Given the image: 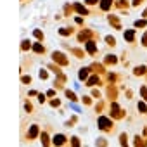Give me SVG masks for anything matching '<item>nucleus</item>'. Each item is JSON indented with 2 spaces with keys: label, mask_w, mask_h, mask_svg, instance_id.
Segmentation results:
<instances>
[{
  "label": "nucleus",
  "mask_w": 147,
  "mask_h": 147,
  "mask_svg": "<svg viewBox=\"0 0 147 147\" xmlns=\"http://www.w3.org/2000/svg\"><path fill=\"white\" fill-rule=\"evenodd\" d=\"M92 95H94V97H99V99H100V92H99V90H94V92H92Z\"/></svg>",
  "instance_id": "nucleus-38"
},
{
  "label": "nucleus",
  "mask_w": 147,
  "mask_h": 147,
  "mask_svg": "<svg viewBox=\"0 0 147 147\" xmlns=\"http://www.w3.org/2000/svg\"><path fill=\"white\" fill-rule=\"evenodd\" d=\"M24 109H26V111H28V113H30V114H31V113H33V106H31V104H30V102H24Z\"/></svg>",
  "instance_id": "nucleus-30"
},
{
  "label": "nucleus",
  "mask_w": 147,
  "mask_h": 147,
  "mask_svg": "<svg viewBox=\"0 0 147 147\" xmlns=\"http://www.w3.org/2000/svg\"><path fill=\"white\" fill-rule=\"evenodd\" d=\"M50 106H52V107H57V106H61V100H59V99H57V100L54 99V100H50Z\"/></svg>",
  "instance_id": "nucleus-34"
},
{
  "label": "nucleus",
  "mask_w": 147,
  "mask_h": 147,
  "mask_svg": "<svg viewBox=\"0 0 147 147\" xmlns=\"http://www.w3.org/2000/svg\"><path fill=\"white\" fill-rule=\"evenodd\" d=\"M97 125H99V130H102V131H114L113 121H111L109 118H106V116H100V118L97 119Z\"/></svg>",
  "instance_id": "nucleus-1"
},
{
  "label": "nucleus",
  "mask_w": 147,
  "mask_h": 147,
  "mask_svg": "<svg viewBox=\"0 0 147 147\" xmlns=\"http://www.w3.org/2000/svg\"><path fill=\"white\" fill-rule=\"evenodd\" d=\"M125 40L130 43H135V30H126L125 31Z\"/></svg>",
  "instance_id": "nucleus-7"
},
{
  "label": "nucleus",
  "mask_w": 147,
  "mask_h": 147,
  "mask_svg": "<svg viewBox=\"0 0 147 147\" xmlns=\"http://www.w3.org/2000/svg\"><path fill=\"white\" fill-rule=\"evenodd\" d=\"M142 16H144V18H145V19H147V9H145V11H144V14H142Z\"/></svg>",
  "instance_id": "nucleus-40"
},
{
  "label": "nucleus",
  "mask_w": 147,
  "mask_h": 147,
  "mask_svg": "<svg viewBox=\"0 0 147 147\" xmlns=\"http://www.w3.org/2000/svg\"><path fill=\"white\" fill-rule=\"evenodd\" d=\"M95 145H97V147H107V140H106V138H97Z\"/></svg>",
  "instance_id": "nucleus-25"
},
{
  "label": "nucleus",
  "mask_w": 147,
  "mask_h": 147,
  "mask_svg": "<svg viewBox=\"0 0 147 147\" xmlns=\"http://www.w3.org/2000/svg\"><path fill=\"white\" fill-rule=\"evenodd\" d=\"M106 43H107V47H116V38L114 36H106Z\"/></svg>",
  "instance_id": "nucleus-22"
},
{
  "label": "nucleus",
  "mask_w": 147,
  "mask_h": 147,
  "mask_svg": "<svg viewBox=\"0 0 147 147\" xmlns=\"http://www.w3.org/2000/svg\"><path fill=\"white\" fill-rule=\"evenodd\" d=\"M113 7V0H100V11H109Z\"/></svg>",
  "instance_id": "nucleus-11"
},
{
  "label": "nucleus",
  "mask_w": 147,
  "mask_h": 147,
  "mask_svg": "<svg viewBox=\"0 0 147 147\" xmlns=\"http://www.w3.org/2000/svg\"><path fill=\"white\" fill-rule=\"evenodd\" d=\"M147 26V21L145 19H138V21H135V28H145Z\"/></svg>",
  "instance_id": "nucleus-24"
},
{
  "label": "nucleus",
  "mask_w": 147,
  "mask_h": 147,
  "mask_svg": "<svg viewBox=\"0 0 147 147\" xmlns=\"http://www.w3.org/2000/svg\"><path fill=\"white\" fill-rule=\"evenodd\" d=\"M73 31H75L73 28H61L59 30V35L61 36H67V35H73Z\"/></svg>",
  "instance_id": "nucleus-19"
},
{
  "label": "nucleus",
  "mask_w": 147,
  "mask_h": 147,
  "mask_svg": "<svg viewBox=\"0 0 147 147\" xmlns=\"http://www.w3.org/2000/svg\"><path fill=\"white\" fill-rule=\"evenodd\" d=\"M21 82H23V83H31V76L24 75V76H21Z\"/></svg>",
  "instance_id": "nucleus-29"
},
{
  "label": "nucleus",
  "mask_w": 147,
  "mask_h": 147,
  "mask_svg": "<svg viewBox=\"0 0 147 147\" xmlns=\"http://www.w3.org/2000/svg\"><path fill=\"white\" fill-rule=\"evenodd\" d=\"M47 95H49V97H54V95H55V92H54V90H49V92H47Z\"/></svg>",
  "instance_id": "nucleus-39"
},
{
  "label": "nucleus",
  "mask_w": 147,
  "mask_h": 147,
  "mask_svg": "<svg viewBox=\"0 0 147 147\" xmlns=\"http://www.w3.org/2000/svg\"><path fill=\"white\" fill-rule=\"evenodd\" d=\"M145 71H147L145 66H137V67L133 69V75H135V76H140V75H145Z\"/></svg>",
  "instance_id": "nucleus-13"
},
{
  "label": "nucleus",
  "mask_w": 147,
  "mask_h": 147,
  "mask_svg": "<svg viewBox=\"0 0 147 147\" xmlns=\"http://www.w3.org/2000/svg\"><path fill=\"white\" fill-rule=\"evenodd\" d=\"M45 45L42 43V42H36V43H33V52H36V54H45Z\"/></svg>",
  "instance_id": "nucleus-8"
},
{
  "label": "nucleus",
  "mask_w": 147,
  "mask_h": 147,
  "mask_svg": "<svg viewBox=\"0 0 147 147\" xmlns=\"http://www.w3.org/2000/svg\"><path fill=\"white\" fill-rule=\"evenodd\" d=\"M88 75H90V67H82L78 76H80V80L83 82V80H87V78H88Z\"/></svg>",
  "instance_id": "nucleus-12"
},
{
  "label": "nucleus",
  "mask_w": 147,
  "mask_h": 147,
  "mask_svg": "<svg viewBox=\"0 0 147 147\" xmlns=\"http://www.w3.org/2000/svg\"><path fill=\"white\" fill-rule=\"evenodd\" d=\"M142 45L144 47H147V31L144 33V36H142Z\"/></svg>",
  "instance_id": "nucleus-35"
},
{
  "label": "nucleus",
  "mask_w": 147,
  "mask_h": 147,
  "mask_svg": "<svg viewBox=\"0 0 147 147\" xmlns=\"http://www.w3.org/2000/svg\"><path fill=\"white\" fill-rule=\"evenodd\" d=\"M42 137V144H43V147H50V142H49V133L43 130V133L40 135Z\"/></svg>",
  "instance_id": "nucleus-18"
},
{
  "label": "nucleus",
  "mask_w": 147,
  "mask_h": 147,
  "mask_svg": "<svg viewBox=\"0 0 147 147\" xmlns=\"http://www.w3.org/2000/svg\"><path fill=\"white\" fill-rule=\"evenodd\" d=\"M140 94L144 95V100H147V88L145 87H140Z\"/></svg>",
  "instance_id": "nucleus-31"
},
{
  "label": "nucleus",
  "mask_w": 147,
  "mask_h": 147,
  "mask_svg": "<svg viewBox=\"0 0 147 147\" xmlns=\"http://www.w3.org/2000/svg\"><path fill=\"white\" fill-rule=\"evenodd\" d=\"M66 97H67L71 102H76V100H78V99H76V94L71 92V90H66Z\"/></svg>",
  "instance_id": "nucleus-21"
},
{
  "label": "nucleus",
  "mask_w": 147,
  "mask_h": 147,
  "mask_svg": "<svg viewBox=\"0 0 147 147\" xmlns=\"http://www.w3.org/2000/svg\"><path fill=\"white\" fill-rule=\"evenodd\" d=\"M73 9H75L78 14H82V16H88V14H90L88 7H87V5H82V4H73Z\"/></svg>",
  "instance_id": "nucleus-5"
},
{
  "label": "nucleus",
  "mask_w": 147,
  "mask_h": 147,
  "mask_svg": "<svg viewBox=\"0 0 147 147\" xmlns=\"http://www.w3.org/2000/svg\"><path fill=\"white\" fill-rule=\"evenodd\" d=\"M83 104H87V106H88V104H92V100H90V97H83Z\"/></svg>",
  "instance_id": "nucleus-36"
},
{
  "label": "nucleus",
  "mask_w": 147,
  "mask_h": 147,
  "mask_svg": "<svg viewBox=\"0 0 147 147\" xmlns=\"http://www.w3.org/2000/svg\"><path fill=\"white\" fill-rule=\"evenodd\" d=\"M33 35H35V36H36L40 42H43V38H45V36H43V33H42L40 30H35V31H33Z\"/></svg>",
  "instance_id": "nucleus-27"
},
{
  "label": "nucleus",
  "mask_w": 147,
  "mask_h": 147,
  "mask_svg": "<svg viewBox=\"0 0 147 147\" xmlns=\"http://www.w3.org/2000/svg\"><path fill=\"white\" fill-rule=\"evenodd\" d=\"M85 49H87L88 55H95V54H97V45H95V42H94V40L87 42V43H85Z\"/></svg>",
  "instance_id": "nucleus-6"
},
{
  "label": "nucleus",
  "mask_w": 147,
  "mask_h": 147,
  "mask_svg": "<svg viewBox=\"0 0 147 147\" xmlns=\"http://www.w3.org/2000/svg\"><path fill=\"white\" fill-rule=\"evenodd\" d=\"M142 2H144V0H133V7H138Z\"/></svg>",
  "instance_id": "nucleus-37"
},
{
  "label": "nucleus",
  "mask_w": 147,
  "mask_h": 147,
  "mask_svg": "<svg viewBox=\"0 0 147 147\" xmlns=\"http://www.w3.org/2000/svg\"><path fill=\"white\" fill-rule=\"evenodd\" d=\"M104 62L107 64V66H111V64H118V59H116V55H106V59H104Z\"/></svg>",
  "instance_id": "nucleus-15"
},
{
  "label": "nucleus",
  "mask_w": 147,
  "mask_h": 147,
  "mask_svg": "<svg viewBox=\"0 0 147 147\" xmlns=\"http://www.w3.org/2000/svg\"><path fill=\"white\" fill-rule=\"evenodd\" d=\"M30 49H33V45L30 43V40H23V42H21V50L26 52V50H30Z\"/></svg>",
  "instance_id": "nucleus-20"
},
{
  "label": "nucleus",
  "mask_w": 147,
  "mask_h": 147,
  "mask_svg": "<svg viewBox=\"0 0 147 147\" xmlns=\"http://www.w3.org/2000/svg\"><path fill=\"white\" fill-rule=\"evenodd\" d=\"M66 142H67V138H66V135H62V133H55V135H54V138H52L54 147H64V145H66Z\"/></svg>",
  "instance_id": "nucleus-4"
},
{
  "label": "nucleus",
  "mask_w": 147,
  "mask_h": 147,
  "mask_svg": "<svg viewBox=\"0 0 147 147\" xmlns=\"http://www.w3.org/2000/svg\"><path fill=\"white\" fill-rule=\"evenodd\" d=\"M137 107H138L140 114H147V106H145L144 102H138V104H137Z\"/></svg>",
  "instance_id": "nucleus-23"
},
{
  "label": "nucleus",
  "mask_w": 147,
  "mask_h": 147,
  "mask_svg": "<svg viewBox=\"0 0 147 147\" xmlns=\"http://www.w3.org/2000/svg\"><path fill=\"white\" fill-rule=\"evenodd\" d=\"M52 59H54V62H59L61 66H67L69 64V59L62 52H52Z\"/></svg>",
  "instance_id": "nucleus-3"
},
{
  "label": "nucleus",
  "mask_w": 147,
  "mask_h": 147,
  "mask_svg": "<svg viewBox=\"0 0 147 147\" xmlns=\"http://www.w3.org/2000/svg\"><path fill=\"white\" fill-rule=\"evenodd\" d=\"M119 144H121V147H130V145H128V135H126L125 131L119 135Z\"/></svg>",
  "instance_id": "nucleus-16"
},
{
  "label": "nucleus",
  "mask_w": 147,
  "mask_h": 147,
  "mask_svg": "<svg viewBox=\"0 0 147 147\" xmlns=\"http://www.w3.org/2000/svg\"><path fill=\"white\" fill-rule=\"evenodd\" d=\"M71 54H75L76 59H83V57H85V52L80 50V49H76V47H73V49H71Z\"/></svg>",
  "instance_id": "nucleus-17"
},
{
  "label": "nucleus",
  "mask_w": 147,
  "mask_h": 147,
  "mask_svg": "<svg viewBox=\"0 0 147 147\" xmlns=\"http://www.w3.org/2000/svg\"><path fill=\"white\" fill-rule=\"evenodd\" d=\"M97 83H100V78H99V75H94L92 78H88V80H87V87H95Z\"/></svg>",
  "instance_id": "nucleus-9"
},
{
  "label": "nucleus",
  "mask_w": 147,
  "mask_h": 147,
  "mask_svg": "<svg viewBox=\"0 0 147 147\" xmlns=\"http://www.w3.org/2000/svg\"><path fill=\"white\" fill-rule=\"evenodd\" d=\"M97 2H99V0H85V4L90 5V7H92V5H97Z\"/></svg>",
  "instance_id": "nucleus-32"
},
{
  "label": "nucleus",
  "mask_w": 147,
  "mask_h": 147,
  "mask_svg": "<svg viewBox=\"0 0 147 147\" xmlns=\"http://www.w3.org/2000/svg\"><path fill=\"white\" fill-rule=\"evenodd\" d=\"M107 19H109V23H111V24H114V28H116V30H121V24H119V19H118L116 16H109Z\"/></svg>",
  "instance_id": "nucleus-14"
},
{
  "label": "nucleus",
  "mask_w": 147,
  "mask_h": 147,
  "mask_svg": "<svg viewBox=\"0 0 147 147\" xmlns=\"http://www.w3.org/2000/svg\"><path fill=\"white\" fill-rule=\"evenodd\" d=\"M45 97H47L45 94H38V102H40V104H43V102H45Z\"/></svg>",
  "instance_id": "nucleus-33"
},
{
  "label": "nucleus",
  "mask_w": 147,
  "mask_h": 147,
  "mask_svg": "<svg viewBox=\"0 0 147 147\" xmlns=\"http://www.w3.org/2000/svg\"><path fill=\"white\" fill-rule=\"evenodd\" d=\"M38 133H40V126L38 125H30V130H28V133H26V142H33L36 137H38Z\"/></svg>",
  "instance_id": "nucleus-2"
},
{
  "label": "nucleus",
  "mask_w": 147,
  "mask_h": 147,
  "mask_svg": "<svg viewBox=\"0 0 147 147\" xmlns=\"http://www.w3.org/2000/svg\"><path fill=\"white\" fill-rule=\"evenodd\" d=\"M133 142H135V147H147V142H145V140H144L140 135H135Z\"/></svg>",
  "instance_id": "nucleus-10"
},
{
  "label": "nucleus",
  "mask_w": 147,
  "mask_h": 147,
  "mask_svg": "<svg viewBox=\"0 0 147 147\" xmlns=\"http://www.w3.org/2000/svg\"><path fill=\"white\" fill-rule=\"evenodd\" d=\"M40 78H42V80H47V78H49L47 69H40Z\"/></svg>",
  "instance_id": "nucleus-28"
},
{
  "label": "nucleus",
  "mask_w": 147,
  "mask_h": 147,
  "mask_svg": "<svg viewBox=\"0 0 147 147\" xmlns=\"http://www.w3.org/2000/svg\"><path fill=\"white\" fill-rule=\"evenodd\" d=\"M71 147H80V138L78 137H71Z\"/></svg>",
  "instance_id": "nucleus-26"
}]
</instances>
